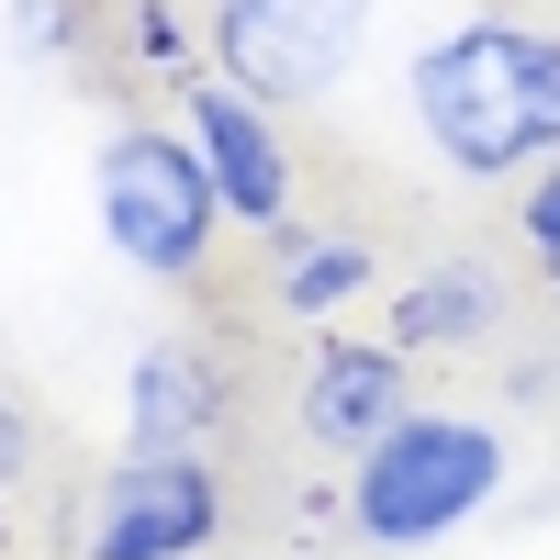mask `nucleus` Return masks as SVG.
Segmentation results:
<instances>
[{
  "label": "nucleus",
  "mask_w": 560,
  "mask_h": 560,
  "mask_svg": "<svg viewBox=\"0 0 560 560\" xmlns=\"http://www.w3.org/2000/svg\"><path fill=\"white\" fill-rule=\"evenodd\" d=\"M213 415H224V382H213V359L191 337H147L135 348V370H124V438L135 448H202Z\"/></svg>",
  "instance_id": "obj_8"
},
{
  "label": "nucleus",
  "mask_w": 560,
  "mask_h": 560,
  "mask_svg": "<svg viewBox=\"0 0 560 560\" xmlns=\"http://www.w3.org/2000/svg\"><path fill=\"white\" fill-rule=\"evenodd\" d=\"M124 45H135V57H158V68L191 57V34L168 23V0H124Z\"/></svg>",
  "instance_id": "obj_13"
},
{
  "label": "nucleus",
  "mask_w": 560,
  "mask_h": 560,
  "mask_svg": "<svg viewBox=\"0 0 560 560\" xmlns=\"http://www.w3.org/2000/svg\"><path fill=\"white\" fill-rule=\"evenodd\" d=\"M90 0H12V57H79Z\"/></svg>",
  "instance_id": "obj_11"
},
{
  "label": "nucleus",
  "mask_w": 560,
  "mask_h": 560,
  "mask_svg": "<svg viewBox=\"0 0 560 560\" xmlns=\"http://www.w3.org/2000/svg\"><path fill=\"white\" fill-rule=\"evenodd\" d=\"M23 471H34V415H23L12 393H0V493H12Z\"/></svg>",
  "instance_id": "obj_14"
},
{
  "label": "nucleus",
  "mask_w": 560,
  "mask_h": 560,
  "mask_svg": "<svg viewBox=\"0 0 560 560\" xmlns=\"http://www.w3.org/2000/svg\"><path fill=\"white\" fill-rule=\"evenodd\" d=\"M504 325V280L482 258H438V269H415L404 292H393V348H482Z\"/></svg>",
  "instance_id": "obj_9"
},
{
  "label": "nucleus",
  "mask_w": 560,
  "mask_h": 560,
  "mask_svg": "<svg viewBox=\"0 0 560 560\" xmlns=\"http://www.w3.org/2000/svg\"><path fill=\"white\" fill-rule=\"evenodd\" d=\"M370 280H382V247L370 236H348V224H292L280 236V269H269V292H280V314H303V325H337Z\"/></svg>",
  "instance_id": "obj_10"
},
{
  "label": "nucleus",
  "mask_w": 560,
  "mask_h": 560,
  "mask_svg": "<svg viewBox=\"0 0 560 560\" xmlns=\"http://www.w3.org/2000/svg\"><path fill=\"white\" fill-rule=\"evenodd\" d=\"M404 113L459 179H527L560 158V34L516 12H471L415 45Z\"/></svg>",
  "instance_id": "obj_1"
},
{
  "label": "nucleus",
  "mask_w": 560,
  "mask_h": 560,
  "mask_svg": "<svg viewBox=\"0 0 560 560\" xmlns=\"http://www.w3.org/2000/svg\"><path fill=\"white\" fill-rule=\"evenodd\" d=\"M504 471H516L504 427L448 415V404H415L404 427H382L348 459V527L370 549H438V538H459L504 493Z\"/></svg>",
  "instance_id": "obj_2"
},
{
  "label": "nucleus",
  "mask_w": 560,
  "mask_h": 560,
  "mask_svg": "<svg viewBox=\"0 0 560 560\" xmlns=\"http://www.w3.org/2000/svg\"><path fill=\"white\" fill-rule=\"evenodd\" d=\"M179 135L202 147V168H213L224 224H236V236H292L303 168H292V135H280L269 102H247L224 68H202V79H179Z\"/></svg>",
  "instance_id": "obj_6"
},
{
  "label": "nucleus",
  "mask_w": 560,
  "mask_h": 560,
  "mask_svg": "<svg viewBox=\"0 0 560 560\" xmlns=\"http://www.w3.org/2000/svg\"><path fill=\"white\" fill-rule=\"evenodd\" d=\"M90 213H102V247L135 280H202L224 236V191L179 124H113L90 158Z\"/></svg>",
  "instance_id": "obj_3"
},
{
  "label": "nucleus",
  "mask_w": 560,
  "mask_h": 560,
  "mask_svg": "<svg viewBox=\"0 0 560 560\" xmlns=\"http://www.w3.org/2000/svg\"><path fill=\"white\" fill-rule=\"evenodd\" d=\"M415 415V359L393 348V337H325L303 348V382H292V427L314 438V448H337V459H359L382 427H404Z\"/></svg>",
  "instance_id": "obj_7"
},
{
  "label": "nucleus",
  "mask_w": 560,
  "mask_h": 560,
  "mask_svg": "<svg viewBox=\"0 0 560 560\" xmlns=\"http://www.w3.org/2000/svg\"><path fill=\"white\" fill-rule=\"evenodd\" d=\"M516 236L549 258V280H560V158L549 168H527V191H516Z\"/></svg>",
  "instance_id": "obj_12"
},
{
  "label": "nucleus",
  "mask_w": 560,
  "mask_h": 560,
  "mask_svg": "<svg viewBox=\"0 0 560 560\" xmlns=\"http://www.w3.org/2000/svg\"><path fill=\"white\" fill-rule=\"evenodd\" d=\"M0 549H12V527H0Z\"/></svg>",
  "instance_id": "obj_15"
},
{
  "label": "nucleus",
  "mask_w": 560,
  "mask_h": 560,
  "mask_svg": "<svg viewBox=\"0 0 560 560\" xmlns=\"http://www.w3.org/2000/svg\"><path fill=\"white\" fill-rule=\"evenodd\" d=\"M370 12L382 0H213L202 12V57L269 113H303V102H337L359 45H370Z\"/></svg>",
  "instance_id": "obj_4"
},
{
  "label": "nucleus",
  "mask_w": 560,
  "mask_h": 560,
  "mask_svg": "<svg viewBox=\"0 0 560 560\" xmlns=\"http://www.w3.org/2000/svg\"><path fill=\"white\" fill-rule=\"evenodd\" d=\"M224 538V482L202 448H124L90 493L79 560H202Z\"/></svg>",
  "instance_id": "obj_5"
}]
</instances>
